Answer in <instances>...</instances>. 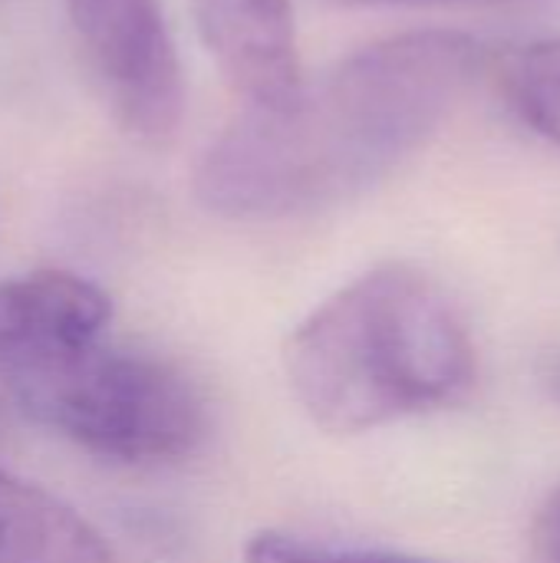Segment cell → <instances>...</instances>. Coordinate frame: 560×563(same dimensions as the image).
<instances>
[{
  "instance_id": "obj_8",
  "label": "cell",
  "mask_w": 560,
  "mask_h": 563,
  "mask_svg": "<svg viewBox=\"0 0 560 563\" xmlns=\"http://www.w3.org/2000/svg\"><path fill=\"white\" fill-rule=\"evenodd\" d=\"M244 563H446L436 558H419L406 551H380V548H340L323 541H307L297 534L261 531L248 541Z\"/></svg>"
},
{
  "instance_id": "obj_4",
  "label": "cell",
  "mask_w": 560,
  "mask_h": 563,
  "mask_svg": "<svg viewBox=\"0 0 560 563\" xmlns=\"http://www.w3.org/2000/svg\"><path fill=\"white\" fill-rule=\"evenodd\" d=\"M83 56L119 125L168 142L182 122L185 82L158 0H66Z\"/></svg>"
},
{
  "instance_id": "obj_2",
  "label": "cell",
  "mask_w": 560,
  "mask_h": 563,
  "mask_svg": "<svg viewBox=\"0 0 560 563\" xmlns=\"http://www.w3.org/2000/svg\"><path fill=\"white\" fill-rule=\"evenodd\" d=\"M112 303L86 277L33 271L0 284V383L43 429L119 462L188 455L205 399L168 360L109 336Z\"/></svg>"
},
{
  "instance_id": "obj_9",
  "label": "cell",
  "mask_w": 560,
  "mask_h": 563,
  "mask_svg": "<svg viewBox=\"0 0 560 563\" xmlns=\"http://www.w3.org/2000/svg\"><path fill=\"white\" fill-rule=\"evenodd\" d=\"M531 563H560V485L538 511L531 531Z\"/></svg>"
},
{
  "instance_id": "obj_10",
  "label": "cell",
  "mask_w": 560,
  "mask_h": 563,
  "mask_svg": "<svg viewBox=\"0 0 560 563\" xmlns=\"http://www.w3.org/2000/svg\"><path fill=\"white\" fill-rule=\"evenodd\" d=\"M545 386H548V396L560 406V353H554V356L545 363Z\"/></svg>"
},
{
  "instance_id": "obj_5",
  "label": "cell",
  "mask_w": 560,
  "mask_h": 563,
  "mask_svg": "<svg viewBox=\"0 0 560 563\" xmlns=\"http://www.w3.org/2000/svg\"><path fill=\"white\" fill-rule=\"evenodd\" d=\"M198 30L224 79L251 106H277L300 86L287 0H191Z\"/></svg>"
},
{
  "instance_id": "obj_1",
  "label": "cell",
  "mask_w": 560,
  "mask_h": 563,
  "mask_svg": "<svg viewBox=\"0 0 560 563\" xmlns=\"http://www.w3.org/2000/svg\"><path fill=\"white\" fill-rule=\"evenodd\" d=\"M479 43L413 30L363 46L277 106H251L201 155L198 201L234 221L337 208L422 148L479 73Z\"/></svg>"
},
{
  "instance_id": "obj_7",
  "label": "cell",
  "mask_w": 560,
  "mask_h": 563,
  "mask_svg": "<svg viewBox=\"0 0 560 563\" xmlns=\"http://www.w3.org/2000/svg\"><path fill=\"white\" fill-rule=\"evenodd\" d=\"M515 112L545 139L560 145V36L528 43L505 73Z\"/></svg>"
},
{
  "instance_id": "obj_3",
  "label": "cell",
  "mask_w": 560,
  "mask_h": 563,
  "mask_svg": "<svg viewBox=\"0 0 560 563\" xmlns=\"http://www.w3.org/2000/svg\"><path fill=\"white\" fill-rule=\"evenodd\" d=\"M314 426L360 435L469 399L479 353L452 297L413 264H383L323 300L284 343Z\"/></svg>"
},
{
  "instance_id": "obj_6",
  "label": "cell",
  "mask_w": 560,
  "mask_h": 563,
  "mask_svg": "<svg viewBox=\"0 0 560 563\" xmlns=\"http://www.w3.org/2000/svg\"><path fill=\"white\" fill-rule=\"evenodd\" d=\"M0 563H112V548L66 501L0 468Z\"/></svg>"
}]
</instances>
